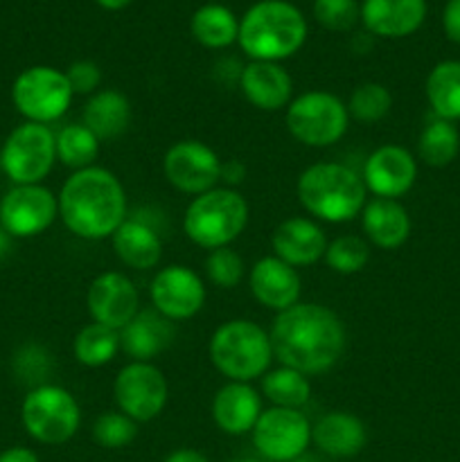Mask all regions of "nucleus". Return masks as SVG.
Masks as SVG:
<instances>
[{"mask_svg":"<svg viewBox=\"0 0 460 462\" xmlns=\"http://www.w3.org/2000/svg\"><path fill=\"white\" fill-rule=\"evenodd\" d=\"M275 257L287 262L289 266H309L316 264L327 251V237L323 228L305 217H291L284 219L273 233Z\"/></svg>","mask_w":460,"mask_h":462,"instance_id":"nucleus-20","label":"nucleus"},{"mask_svg":"<svg viewBox=\"0 0 460 462\" xmlns=\"http://www.w3.org/2000/svg\"><path fill=\"white\" fill-rule=\"evenodd\" d=\"M350 126L347 104L325 90H309L287 108V129L307 147H329L345 135Z\"/></svg>","mask_w":460,"mask_h":462,"instance_id":"nucleus-8","label":"nucleus"},{"mask_svg":"<svg viewBox=\"0 0 460 462\" xmlns=\"http://www.w3.org/2000/svg\"><path fill=\"white\" fill-rule=\"evenodd\" d=\"M176 338L174 320L156 310H140L129 325L120 329L122 350L135 361H149L165 352Z\"/></svg>","mask_w":460,"mask_h":462,"instance_id":"nucleus-23","label":"nucleus"},{"mask_svg":"<svg viewBox=\"0 0 460 462\" xmlns=\"http://www.w3.org/2000/svg\"><path fill=\"white\" fill-rule=\"evenodd\" d=\"M138 436V422L124 413H104L95 420L93 438L104 449H122L129 447Z\"/></svg>","mask_w":460,"mask_h":462,"instance_id":"nucleus-36","label":"nucleus"},{"mask_svg":"<svg viewBox=\"0 0 460 462\" xmlns=\"http://www.w3.org/2000/svg\"><path fill=\"white\" fill-rule=\"evenodd\" d=\"M59 217L81 239L113 237L126 221V197L120 179L95 165L75 171L59 192Z\"/></svg>","mask_w":460,"mask_h":462,"instance_id":"nucleus-2","label":"nucleus"},{"mask_svg":"<svg viewBox=\"0 0 460 462\" xmlns=\"http://www.w3.org/2000/svg\"><path fill=\"white\" fill-rule=\"evenodd\" d=\"M57 161V135L48 125L23 122L7 135L0 152L5 174L14 185H39Z\"/></svg>","mask_w":460,"mask_h":462,"instance_id":"nucleus-9","label":"nucleus"},{"mask_svg":"<svg viewBox=\"0 0 460 462\" xmlns=\"http://www.w3.org/2000/svg\"><path fill=\"white\" fill-rule=\"evenodd\" d=\"M206 273L219 289H233L244 280V260L233 248H216L206 257Z\"/></svg>","mask_w":460,"mask_h":462,"instance_id":"nucleus-37","label":"nucleus"},{"mask_svg":"<svg viewBox=\"0 0 460 462\" xmlns=\"http://www.w3.org/2000/svg\"><path fill=\"white\" fill-rule=\"evenodd\" d=\"M113 251L131 269H153L162 257L156 228L140 217H131L113 233Z\"/></svg>","mask_w":460,"mask_h":462,"instance_id":"nucleus-26","label":"nucleus"},{"mask_svg":"<svg viewBox=\"0 0 460 462\" xmlns=\"http://www.w3.org/2000/svg\"><path fill=\"white\" fill-rule=\"evenodd\" d=\"M391 106V90L383 84H377V81H368V84H361L359 88L350 95L347 113H350V117H354V120L363 122V125H373V122H379L382 117H386Z\"/></svg>","mask_w":460,"mask_h":462,"instance_id":"nucleus-34","label":"nucleus"},{"mask_svg":"<svg viewBox=\"0 0 460 462\" xmlns=\"http://www.w3.org/2000/svg\"><path fill=\"white\" fill-rule=\"evenodd\" d=\"M192 36L203 45V48L210 50H221L228 48L230 43H235L239 36V21L235 18V14L230 12L224 5H203L194 12L192 23Z\"/></svg>","mask_w":460,"mask_h":462,"instance_id":"nucleus-28","label":"nucleus"},{"mask_svg":"<svg viewBox=\"0 0 460 462\" xmlns=\"http://www.w3.org/2000/svg\"><path fill=\"white\" fill-rule=\"evenodd\" d=\"M361 226L370 242L383 251L400 248L410 235V217L395 199H374L361 210Z\"/></svg>","mask_w":460,"mask_h":462,"instance_id":"nucleus-25","label":"nucleus"},{"mask_svg":"<svg viewBox=\"0 0 460 462\" xmlns=\"http://www.w3.org/2000/svg\"><path fill=\"white\" fill-rule=\"evenodd\" d=\"M86 305L93 323H102L120 332L140 311V296L135 284L124 273L108 271L90 282Z\"/></svg>","mask_w":460,"mask_h":462,"instance_id":"nucleus-16","label":"nucleus"},{"mask_svg":"<svg viewBox=\"0 0 460 462\" xmlns=\"http://www.w3.org/2000/svg\"><path fill=\"white\" fill-rule=\"evenodd\" d=\"M269 337L275 359L307 377L332 370L347 341L341 319L314 302H298L280 311Z\"/></svg>","mask_w":460,"mask_h":462,"instance_id":"nucleus-1","label":"nucleus"},{"mask_svg":"<svg viewBox=\"0 0 460 462\" xmlns=\"http://www.w3.org/2000/svg\"><path fill=\"white\" fill-rule=\"evenodd\" d=\"M165 462H210L201 451L194 449H176L174 454H170L165 458Z\"/></svg>","mask_w":460,"mask_h":462,"instance_id":"nucleus-43","label":"nucleus"},{"mask_svg":"<svg viewBox=\"0 0 460 462\" xmlns=\"http://www.w3.org/2000/svg\"><path fill=\"white\" fill-rule=\"evenodd\" d=\"M120 413L129 415L133 422H152L162 413L167 404L165 374L149 361H133L117 373L113 383Z\"/></svg>","mask_w":460,"mask_h":462,"instance_id":"nucleus-12","label":"nucleus"},{"mask_svg":"<svg viewBox=\"0 0 460 462\" xmlns=\"http://www.w3.org/2000/svg\"><path fill=\"white\" fill-rule=\"evenodd\" d=\"M210 359L230 382L264 377L273 361L271 337L253 320H228L210 338Z\"/></svg>","mask_w":460,"mask_h":462,"instance_id":"nucleus-5","label":"nucleus"},{"mask_svg":"<svg viewBox=\"0 0 460 462\" xmlns=\"http://www.w3.org/2000/svg\"><path fill=\"white\" fill-rule=\"evenodd\" d=\"M99 7L108 9V12H117V9H124L131 0H95Z\"/></svg>","mask_w":460,"mask_h":462,"instance_id":"nucleus-45","label":"nucleus"},{"mask_svg":"<svg viewBox=\"0 0 460 462\" xmlns=\"http://www.w3.org/2000/svg\"><path fill=\"white\" fill-rule=\"evenodd\" d=\"M361 179H363L365 189L377 199L397 201V197H404L415 185L418 165L409 149L400 144H383L368 158Z\"/></svg>","mask_w":460,"mask_h":462,"instance_id":"nucleus-17","label":"nucleus"},{"mask_svg":"<svg viewBox=\"0 0 460 462\" xmlns=\"http://www.w3.org/2000/svg\"><path fill=\"white\" fill-rule=\"evenodd\" d=\"M291 462H325L323 458H318V456H314V454H302V456H298L296 460H291Z\"/></svg>","mask_w":460,"mask_h":462,"instance_id":"nucleus-46","label":"nucleus"},{"mask_svg":"<svg viewBox=\"0 0 460 462\" xmlns=\"http://www.w3.org/2000/svg\"><path fill=\"white\" fill-rule=\"evenodd\" d=\"M307 39V21L287 0H260L239 21V45L253 61L293 57Z\"/></svg>","mask_w":460,"mask_h":462,"instance_id":"nucleus-3","label":"nucleus"},{"mask_svg":"<svg viewBox=\"0 0 460 462\" xmlns=\"http://www.w3.org/2000/svg\"><path fill=\"white\" fill-rule=\"evenodd\" d=\"M314 16L325 30L347 32L361 18L356 0H314Z\"/></svg>","mask_w":460,"mask_h":462,"instance_id":"nucleus-38","label":"nucleus"},{"mask_svg":"<svg viewBox=\"0 0 460 462\" xmlns=\"http://www.w3.org/2000/svg\"><path fill=\"white\" fill-rule=\"evenodd\" d=\"M311 442L329 458H352L361 454L368 442V433L356 415L334 411L311 427Z\"/></svg>","mask_w":460,"mask_h":462,"instance_id":"nucleus-24","label":"nucleus"},{"mask_svg":"<svg viewBox=\"0 0 460 462\" xmlns=\"http://www.w3.org/2000/svg\"><path fill=\"white\" fill-rule=\"evenodd\" d=\"M253 445L257 454L269 462H291L307 451L311 442V424L298 409L262 411L253 427Z\"/></svg>","mask_w":460,"mask_h":462,"instance_id":"nucleus-11","label":"nucleus"},{"mask_svg":"<svg viewBox=\"0 0 460 462\" xmlns=\"http://www.w3.org/2000/svg\"><path fill=\"white\" fill-rule=\"evenodd\" d=\"M72 88L66 72L52 66H32L14 79L12 102L27 122L50 125L68 111Z\"/></svg>","mask_w":460,"mask_h":462,"instance_id":"nucleus-10","label":"nucleus"},{"mask_svg":"<svg viewBox=\"0 0 460 462\" xmlns=\"http://www.w3.org/2000/svg\"><path fill=\"white\" fill-rule=\"evenodd\" d=\"M248 224V203L237 189L215 188L188 206L183 230L197 246L216 251L233 244Z\"/></svg>","mask_w":460,"mask_h":462,"instance_id":"nucleus-6","label":"nucleus"},{"mask_svg":"<svg viewBox=\"0 0 460 462\" xmlns=\"http://www.w3.org/2000/svg\"><path fill=\"white\" fill-rule=\"evenodd\" d=\"M251 291L260 305L284 311L300 300V275L280 257H262L251 269Z\"/></svg>","mask_w":460,"mask_h":462,"instance_id":"nucleus-18","label":"nucleus"},{"mask_svg":"<svg viewBox=\"0 0 460 462\" xmlns=\"http://www.w3.org/2000/svg\"><path fill=\"white\" fill-rule=\"evenodd\" d=\"M228 462H262V460H253V458H237V460H228Z\"/></svg>","mask_w":460,"mask_h":462,"instance_id":"nucleus-47","label":"nucleus"},{"mask_svg":"<svg viewBox=\"0 0 460 462\" xmlns=\"http://www.w3.org/2000/svg\"><path fill=\"white\" fill-rule=\"evenodd\" d=\"M0 462H39V456L25 447H12L0 454Z\"/></svg>","mask_w":460,"mask_h":462,"instance_id":"nucleus-42","label":"nucleus"},{"mask_svg":"<svg viewBox=\"0 0 460 462\" xmlns=\"http://www.w3.org/2000/svg\"><path fill=\"white\" fill-rule=\"evenodd\" d=\"M419 158L431 167H446L460 152V134L454 126V122L436 120L428 122L424 126L422 135H419Z\"/></svg>","mask_w":460,"mask_h":462,"instance_id":"nucleus-32","label":"nucleus"},{"mask_svg":"<svg viewBox=\"0 0 460 462\" xmlns=\"http://www.w3.org/2000/svg\"><path fill=\"white\" fill-rule=\"evenodd\" d=\"M262 415V400L246 382H230L212 400L215 424L228 436H244L253 431Z\"/></svg>","mask_w":460,"mask_h":462,"instance_id":"nucleus-22","label":"nucleus"},{"mask_svg":"<svg viewBox=\"0 0 460 462\" xmlns=\"http://www.w3.org/2000/svg\"><path fill=\"white\" fill-rule=\"evenodd\" d=\"M427 18V0H363L361 21L383 39H404Z\"/></svg>","mask_w":460,"mask_h":462,"instance_id":"nucleus-19","label":"nucleus"},{"mask_svg":"<svg viewBox=\"0 0 460 462\" xmlns=\"http://www.w3.org/2000/svg\"><path fill=\"white\" fill-rule=\"evenodd\" d=\"M59 217V199L43 185H14L0 199V226L16 237H36Z\"/></svg>","mask_w":460,"mask_h":462,"instance_id":"nucleus-13","label":"nucleus"},{"mask_svg":"<svg viewBox=\"0 0 460 462\" xmlns=\"http://www.w3.org/2000/svg\"><path fill=\"white\" fill-rule=\"evenodd\" d=\"M370 260V246L356 235H343L336 237L332 244H327L325 251V262L332 271L341 275L359 273L365 269Z\"/></svg>","mask_w":460,"mask_h":462,"instance_id":"nucleus-35","label":"nucleus"},{"mask_svg":"<svg viewBox=\"0 0 460 462\" xmlns=\"http://www.w3.org/2000/svg\"><path fill=\"white\" fill-rule=\"evenodd\" d=\"M244 179H246V167H244V162L230 161L225 162V165L221 162L219 180H225L228 185H239Z\"/></svg>","mask_w":460,"mask_h":462,"instance_id":"nucleus-41","label":"nucleus"},{"mask_svg":"<svg viewBox=\"0 0 460 462\" xmlns=\"http://www.w3.org/2000/svg\"><path fill=\"white\" fill-rule=\"evenodd\" d=\"M427 97L442 120H460V61H442L428 72Z\"/></svg>","mask_w":460,"mask_h":462,"instance_id":"nucleus-29","label":"nucleus"},{"mask_svg":"<svg viewBox=\"0 0 460 462\" xmlns=\"http://www.w3.org/2000/svg\"><path fill=\"white\" fill-rule=\"evenodd\" d=\"M12 235L0 226V260H5L9 255V251H12Z\"/></svg>","mask_w":460,"mask_h":462,"instance_id":"nucleus-44","label":"nucleus"},{"mask_svg":"<svg viewBox=\"0 0 460 462\" xmlns=\"http://www.w3.org/2000/svg\"><path fill=\"white\" fill-rule=\"evenodd\" d=\"M262 391H264L266 400L273 406H282V409H300L302 404L309 402L311 383L307 374L298 373V370L282 368L271 370L262 379Z\"/></svg>","mask_w":460,"mask_h":462,"instance_id":"nucleus-31","label":"nucleus"},{"mask_svg":"<svg viewBox=\"0 0 460 462\" xmlns=\"http://www.w3.org/2000/svg\"><path fill=\"white\" fill-rule=\"evenodd\" d=\"M120 332L102 323H90L75 337V359L86 368H99L115 359L120 352Z\"/></svg>","mask_w":460,"mask_h":462,"instance_id":"nucleus-30","label":"nucleus"},{"mask_svg":"<svg viewBox=\"0 0 460 462\" xmlns=\"http://www.w3.org/2000/svg\"><path fill=\"white\" fill-rule=\"evenodd\" d=\"M99 153V140L86 125H68L57 134V161L79 171L93 167Z\"/></svg>","mask_w":460,"mask_h":462,"instance_id":"nucleus-33","label":"nucleus"},{"mask_svg":"<svg viewBox=\"0 0 460 462\" xmlns=\"http://www.w3.org/2000/svg\"><path fill=\"white\" fill-rule=\"evenodd\" d=\"M84 125L97 135V140H115L129 129L131 104L117 90H99L84 108Z\"/></svg>","mask_w":460,"mask_h":462,"instance_id":"nucleus-27","label":"nucleus"},{"mask_svg":"<svg viewBox=\"0 0 460 462\" xmlns=\"http://www.w3.org/2000/svg\"><path fill=\"white\" fill-rule=\"evenodd\" d=\"M153 310L170 320H188L198 314L206 302L203 280L183 264H171L158 271L152 282Z\"/></svg>","mask_w":460,"mask_h":462,"instance_id":"nucleus-15","label":"nucleus"},{"mask_svg":"<svg viewBox=\"0 0 460 462\" xmlns=\"http://www.w3.org/2000/svg\"><path fill=\"white\" fill-rule=\"evenodd\" d=\"M70 88L75 95H95L102 84V70L95 61H75L66 72Z\"/></svg>","mask_w":460,"mask_h":462,"instance_id":"nucleus-39","label":"nucleus"},{"mask_svg":"<svg viewBox=\"0 0 460 462\" xmlns=\"http://www.w3.org/2000/svg\"><path fill=\"white\" fill-rule=\"evenodd\" d=\"M363 179L341 162H318L298 179V199L309 215L329 224L352 221L365 206Z\"/></svg>","mask_w":460,"mask_h":462,"instance_id":"nucleus-4","label":"nucleus"},{"mask_svg":"<svg viewBox=\"0 0 460 462\" xmlns=\"http://www.w3.org/2000/svg\"><path fill=\"white\" fill-rule=\"evenodd\" d=\"M244 97L260 111H280L289 104L293 81L282 66L273 61H251L239 72Z\"/></svg>","mask_w":460,"mask_h":462,"instance_id":"nucleus-21","label":"nucleus"},{"mask_svg":"<svg viewBox=\"0 0 460 462\" xmlns=\"http://www.w3.org/2000/svg\"><path fill=\"white\" fill-rule=\"evenodd\" d=\"M442 27H445L446 39L460 43V0H449L442 12Z\"/></svg>","mask_w":460,"mask_h":462,"instance_id":"nucleus-40","label":"nucleus"},{"mask_svg":"<svg viewBox=\"0 0 460 462\" xmlns=\"http://www.w3.org/2000/svg\"><path fill=\"white\" fill-rule=\"evenodd\" d=\"M162 170L176 189L198 197L219 183L221 161L201 140H180L167 149Z\"/></svg>","mask_w":460,"mask_h":462,"instance_id":"nucleus-14","label":"nucleus"},{"mask_svg":"<svg viewBox=\"0 0 460 462\" xmlns=\"http://www.w3.org/2000/svg\"><path fill=\"white\" fill-rule=\"evenodd\" d=\"M21 420L25 431L41 445H63L79 429L81 411L66 388L43 383L25 395Z\"/></svg>","mask_w":460,"mask_h":462,"instance_id":"nucleus-7","label":"nucleus"}]
</instances>
